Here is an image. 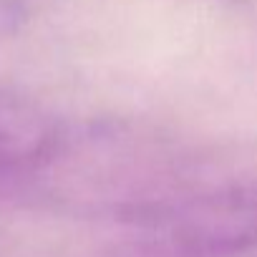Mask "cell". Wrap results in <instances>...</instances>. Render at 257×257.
<instances>
[{
  "label": "cell",
  "instance_id": "1",
  "mask_svg": "<svg viewBox=\"0 0 257 257\" xmlns=\"http://www.w3.org/2000/svg\"><path fill=\"white\" fill-rule=\"evenodd\" d=\"M56 144L58 126L43 106L0 91V182L36 169Z\"/></svg>",
  "mask_w": 257,
  "mask_h": 257
},
{
  "label": "cell",
  "instance_id": "2",
  "mask_svg": "<svg viewBox=\"0 0 257 257\" xmlns=\"http://www.w3.org/2000/svg\"><path fill=\"white\" fill-rule=\"evenodd\" d=\"M28 8L23 0H0V43L11 41L26 23Z\"/></svg>",
  "mask_w": 257,
  "mask_h": 257
}]
</instances>
